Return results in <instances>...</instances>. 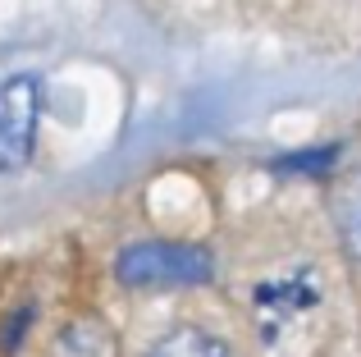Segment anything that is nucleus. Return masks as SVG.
Returning a JSON list of instances; mask_svg holds the SVG:
<instances>
[{"label": "nucleus", "instance_id": "obj_1", "mask_svg": "<svg viewBox=\"0 0 361 357\" xmlns=\"http://www.w3.org/2000/svg\"><path fill=\"white\" fill-rule=\"evenodd\" d=\"M115 275L128 289H197V284H211L215 257L202 243L137 238L115 257Z\"/></svg>", "mask_w": 361, "mask_h": 357}, {"label": "nucleus", "instance_id": "obj_2", "mask_svg": "<svg viewBox=\"0 0 361 357\" xmlns=\"http://www.w3.org/2000/svg\"><path fill=\"white\" fill-rule=\"evenodd\" d=\"M42 78L37 73H9L0 78V174H18L37 156V128H42Z\"/></svg>", "mask_w": 361, "mask_h": 357}, {"label": "nucleus", "instance_id": "obj_3", "mask_svg": "<svg viewBox=\"0 0 361 357\" xmlns=\"http://www.w3.org/2000/svg\"><path fill=\"white\" fill-rule=\"evenodd\" d=\"M316 298H320V289L311 284V275H283V279H270V284L256 289V321H261L265 330H274L279 321H293L298 312H307Z\"/></svg>", "mask_w": 361, "mask_h": 357}, {"label": "nucleus", "instance_id": "obj_4", "mask_svg": "<svg viewBox=\"0 0 361 357\" xmlns=\"http://www.w3.org/2000/svg\"><path fill=\"white\" fill-rule=\"evenodd\" d=\"M329 215H334V229L343 238L348 257L361 261V165L338 174L334 193H329Z\"/></svg>", "mask_w": 361, "mask_h": 357}, {"label": "nucleus", "instance_id": "obj_5", "mask_svg": "<svg viewBox=\"0 0 361 357\" xmlns=\"http://www.w3.org/2000/svg\"><path fill=\"white\" fill-rule=\"evenodd\" d=\"M51 357H119V339L106 321L97 316H78L69 321L51 344Z\"/></svg>", "mask_w": 361, "mask_h": 357}, {"label": "nucleus", "instance_id": "obj_6", "mask_svg": "<svg viewBox=\"0 0 361 357\" xmlns=\"http://www.w3.org/2000/svg\"><path fill=\"white\" fill-rule=\"evenodd\" d=\"M147 357H229V349L220 339H211L206 330H174L151 344Z\"/></svg>", "mask_w": 361, "mask_h": 357}, {"label": "nucleus", "instance_id": "obj_7", "mask_svg": "<svg viewBox=\"0 0 361 357\" xmlns=\"http://www.w3.org/2000/svg\"><path fill=\"white\" fill-rule=\"evenodd\" d=\"M334 147H320V152H302V156H283L274 170H283V174H320V170H329L334 165Z\"/></svg>", "mask_w": 361, "mask_h": 357}]
</instances>
